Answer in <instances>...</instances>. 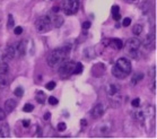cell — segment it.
<instances>
[{
    "mask_svg": "<svg viewBox=\"0 0 157 139\" xmlns=\"http://www.w3.org/2000/svg\"><path fill=\"white\" fill-rule=\"evenodd\" d=\"M69 52H70V48L68 46H63V48H58L56 50H53L49 54L48 57V64L51 68L59 67L61 64H63L64 61L68 59Z\"/></svg>",
    "mask_w": 157,
    "mask_h": 139,
    "instance_id": "obj_1",
    "label": "cell"
},
{
    "mask_svg": "<svg viewBox=\"0 0 157 139\" xmlns=\"http://www.w3.org/2000/svg\"><path fill=\"white\" fill-rule=\"evenodd\" d=\"M141 45V41L137 37H130L128 39V41L125 42L124 49L125 52L132 58H137L138 56V51H139V48Z\"/></svg>",
    "mask_w": 157,
    "mask_h": 139,
    "instance_id": "obj_2",
    "label": "cell"
},
{
    "mask_svg": "<svg viewBox=\"0 0 157 139\" xmlns=\"http://www.w3.org/2000/svg\"><path fill=\"white\" fill-rule=\"evenodd\" d=\"M112 131V123L111 122H102L97 125L93 130V137H107Z\"/></svg>",
    "mask_w": 157,
    "mask_h": 139,
    "instance_id": "obj_3",
    "label": "cell"
},
{
    "mask_svg": "<svg viewBox=\"0 0 157 139\" xmlns=\"http://www.w3.org/2000/svg\"><path fill=\"white\" fill-rule=\"evenodd\" d=\"M75 64L74 61H64L63 64H61L58 69V74L62 79L69 78L74 72V68H75Z\"/></svg>",
    "mask_w": 157,
    "mask_h": 139,
    "instance_id": "obj_4",
    "label": "cell"
},
{
    "mask_svg": "<svg viewBox=\"0 0 157 139\" xmlns=\"http://www.w3.org/2000/svg\"><path fill=\"white\" fill-rule=\"evenodd\" d=\"M51 29H52V25H51L48 16H41L35 21V29L41 34L49 32L51 31Z\"/></svg>",
    "mask_w": 157,
    "mask_h": 139,
    "instance_id": "obj_5",
    "label": "cell"
},
{
    "mask_svg": "<svg viewBox=\"0 0 157 139\" xmlns=\"http://www.w3.org/2000/svg\"><path fill=\"white\" fill-rule=\"evenodd\" d=\"M80 0H66L63 6H62V11L66 15H75L79 9Z\"/></svg>",
    "mask_w": 157,
    "mask_h": 139,
    "instance_id": "obj_6",
    "label": "cell"
},
{
    "mask_svg": "<svg viewBox=\"0 0 157 139\" xmlns=\"http://www.w3.org/2000/svg\"><path fill=\"white\" fill-rule=\"evenodd\" d=\"M47 16H48V18H49V21H50L52 27L59 29V27H61V26L63 25V23H64L63 17H62L61 15L58 14V13H56V11L51 10Z\"/></svg>",
    "mask_w": 157,
    "mask_h": 139,
    "instance_id": "obj_7",
    "label": "cell"
},
{
    "mask_svg": "<svg viewBox=\"0 0 157 139\" xmlns=\"http://www.w3.org/2000/svg\"><path fill=\"white\" fill-rule=\"evenodd\" d=\"M115 66H117L121 71L124 72L127 76L131 72V69H132L131 62H130V60H128L127 58H119L118 61H117V64H115Z\"/></svg>",
    "mask_w": 157,
    "mask_h": 139,
    "instance_id": "obj_8",
    "label": "cell"
},
{
    "mask_svg": "<svg viewBox=\"0 0 157 139\" xmlns=\"http://www.w3.org/2000/svg\"><path fill=\"white\" fill-rule=\"evenodd\" d=\"M16 57V50H15L14 45H7L6 49L2 51V61L8 62V61L13 60Z\"/></svg>",
    "mask_w": 157,
    "mask_h": 139,
    "instance_id": "obj_9",
    "label": "cell"
},
{
    "mask_svg": "<svg viewBox=\"0 0 157 139\" xmlns=\"http://www.w3.org/2000/svg\"><path fill=\"white\" fill-rule=\"evenodd\" d=\"M104 112H105L104 105L102 103H98L96 105H94V107L90 110V117L93 119H95V120H97V119H100L103 115Z\"/></svg>",
    "mask_w": 157,
    "mask_h": 139,
    "instance_id": "obj_10",
    "label": "cell"
},
{
    "mask_svg": "<svg viewBox=\"0 0 157 139\" xmlns=\"http://www.w3.org/2000/svg\"><path fill=\"white\" fill-rule=\"evenodd\" d=\"M27 41L26 40H21L19 42L16 44L15 46V50H16V54H18L19 57H23V56H25L26 52H27Z\"/></svg>",
    "mask_w": 157,
    "mask_h": 139,
    "instance_id": "obj_11",
    "label": "cell"
},
{
    "mask_svg": "<svg viewBox=\"0 0 157 139\" xmlns=\"http://www.w3.org/2000/svg\"><path fill=\"white\" fill-rule=\"evenodd\" d=\"M107 45L110 46V48H112L113 50L119 51L123 48V42H122V40L117 39V37H113V39L107 40Z\"/></svg>",
    "mask_w": 157,
    "mask_h": 139,
    "instance_id": "obj_12",
    "label": "cell"
},
{
    "mask_svg": "<svg viewBox=\"0 0 157 139\" xmlns=\"http://www.w3.org/2000/svg\"><path fill=\"white\" fill-rule=\"evenodd\" d=\"M16 105H17V102L13 98H9L5 102V112L6 113H11L13 111L16 109Z\"/></svg>",
    "mask_w": 157,
    "mask_h": 139,
    "instance_id": "obj_13",
    "label": "cell"
},
{
    "mask_svg": "<svg viewBox=\"0 0 157 139\" xmlns=\"http://www.w3.org/2000/svg\"><path fill=\"white\" fill-rule=\"evenodd\" d=\"M9 132H10V129H9V125L7 123L0 125V138H7V137H9Z\"/></svg>",
    "mask_w": 157,
    "mask_h": 139,
    "instance_id": "obj_14",
    "label": "cell"
},
{
    "mask_svg": "<svg viewBox=\"0 0 157 139\" xmlns=\"http://www.w3.org/2000/svg\"><path fill=\"white\" fill-rule=\"evenodd\" d=\"M111 71H112V75L114 76L115 78H118V79H123V78H125V77H127V75H125L124 72L121 71V70H120L117 66H113V67H112V69H111Z\"/></svg>",
    "mask_w": 157,
    "mask_h": 139,
    "instance_id": "obj_15",
    "label": "cell"
},
{
    "mask_svg": "<svg viewBox=\"0 0 157 139\" xmlns=\"http://www.w3.org/2000/svg\"><path fill=\"white\" fill-rule=\"evenodd\" d=\"M47 95H45V93L42 92V91H37L35 94V100L37 103L40 104H44L45 103V100H47Z\"/></svg>",
    "mask_w": 157,
    "mask_h": 139,
    "instance_id": "obj_16",
    "label": "cell"
},
{
    "mask_svg": "<svg viewBox=\"0 0 157 139\" xmlns=\"http://www.w3.org/2000/svg\"><path fill=\"white\" fill-rule=\"evenodd\" d=\"M8 85H9V79L7 75L0 74V89H5Z\"/></svg>",
    "mask_w": 157,
    "mask_h": 139,
    "instance_id": "obj_17",
    "label": "cell"
},
{
    "mask_svg": "<svg viewBox=\"0 0 157 139\" xmlns=\"http://www.w3.org/2000/svg\"><path fill=\"white\" fill-rule=\"evenodd\" d=\"M144 77H145V75H144L143 72H136L135 75L132 76V78H131V84H132V85H137L138 83L143 80Z\"/></svg>",
    "mask_w": 157,
    "mask_h": 139,
    "instance_id": "obj_18",
    "label": "cell"
},
{
    "mask_svg": "<svg viewBox=\"0 0 157 139\" xmlns=\"http://www.w3.org/2000/svg\"><path fill=\"white\" fill-rule=\"evenodd\" d=\"M154 41H155V36L153 34H148V35L144 39V45L147 46V48H149L154 44Z\"/></svg>",
    "mask_w": 157,
    "mask_h": 139,
    "instance_id": "obj_19",
    "label": "cell"
},
{
    "mask_svg": "<svg viewBox=\"0 0 157 139\" xmlns=\"http://www.w3.org/2000/svg\"><path fill=\"white\" fill-rule=\"evenodd\" d=\"M8 71H9V66H8V62L1 61V62H0V74H5V75H7Z\"/></svg>",
    "mask_w": 157,
    "mask_h": 139,
    "instance_id": "obj_20",
    "label": "cell"
},
{
    "mask_svg": "<svg viewBox=\"0 0 157 139\" xmlns=\"http://www.w3.org/2000/svg\"><path fill=\"white\" fill-rule=\"evenodd\" d=\"M143 25H140V24H136V25L133 26V29H132V33L135 34V35H140L141 33H143Z\"/></svg>",
    "mask_w": 157,
    "mask_h": 139,
    "instance_id": "obj_21",
    "label": "cell"
},
{
    "mask_svg": "<svg viewBox=\"0 0 157 139\" xmlns=\"http://www.w3.org/2000/svg\"><path fill=\"white\" fill-rule=\"evenodd\" d=\"M82 68H84V66L82 64V62H76L75 64V68H74V75H78V74H80V72L82 71Z\"/></svg>",
    "mask_w": 157,
    "mask_h": 139,
    "instance_id": "obj_22",
    "label": "cell"
},
{
    "mask_svg": "<svg viewBox=\"0 0 157 139\" xmlns=\"http://www.w3.org/2000/svg\"><path fill=\"white\" fill-rule=\"evenodd\" d=\"M15 25V21H14V16L11 14L8 15V21H7V27L8 29H13Z\"/></svg>",
    "mask_w": 157,
    "mask_h": 139,
    "instance_id": "obj_23",
    "label": "cell"
},
{
    "mask_svg": "<svg viewBox=\"0 0 157 139\" xmlns=\"http://www.w3.org/2000/svg\"><path fill=\"white\" fill-rule=\"evenodd\" d=\"M14 94L17 97H23V95H24V89H23V87H17L14 91Z\"/></svg>",
    "mask_w": 157,
    "mask_h": 139,
    "instance_id": "obj_24",
    "label": "cell"
},
{
    "mask_svg": "<svg viewBox=\"0 0 157 139\" xmlns=\"http://www.w3.org/2000/svg\"><path fill=\"white\" fill-rule=\"evenodd\" d=\"M34 110V105H32V104H25L24 105V107H23V111L24 112H32V111Z\"/></svg>",
    "mask_w": 157,
    "mask_h": 139,
    "instance_id": "obj_25",
    "label": "cell"
},
{
    "mask_svg": "<svg viewBox=\"0 0 157 139\" xmlns=\"http://www.w3.org/2000/svg\"><path fill=\"white\" fill-rule=\"evenodd\" d=\"M57 129L59 130V131H64V130L67 129V125H66V123H64V122H60V123H58Z\"/></svg>",
    "mask_w": 157,
    "mask_h": 139,
    "instance_id": "obj_26",
    "label": "cell"
},
{
    "mask_svg": "<svg viewBox=\"0 0 157 139\" xmlns=\"http://www.w3.org/2000/svg\"><path fill=\"white\" fill-rule=\"evenodd\" d=\"M48 102L51 104V105H57L58 103H59V101H58V98H56L54 96H50L49 97V100H48Z\"/></svg>",
    "mask_w": 157,
    "mask_h": 139,
    "instance_id": "obj_27",
    "label": "cell"
},
{
    "mask_svg": "<svg viewBox=\"0 0 157 139\" xmlns=\"http://www.w3.org/2000/svg\"><path fill=\"white\" fill-rule=\"evenodd\" d=\"M131 105L133 107H139L140 106V98H135V100H132L131 101Z\"/></svg>",
    "mask_w": 157,
    "mask_h": 139,
    "instance_id": "obj_28",
    "label": "cell"
},
{
    "mask_svg": "<svg viewBox=\"0 0 157 139\" xmlns=\"http://www.w3.org/2000/svg\"><path fill=\"white\" fill-rule=\"evenodd\" d=\"M130 24H131V18H129V17L124 18V19H123V21H122V25L124 26V27H128Z\"/></svg>",
    "mask_w": 157,
    "mask_h": 139,
    "instance_id": "obj_29",
    "label": "cell"
},
{
    "mask_svg": "<svg viewBox=\"0 0 157 139\" xmlns=\"http://www.w3.org/2000/svg\"><path fill=\"white\" fill-rule=\"evenodd\" d=\"M111 13H112V15L120 13V8H119V6H117V5L112 6V8H111Z\"/></svg>",
    "mask_w": 157,
    "mask_h": 139,
    "instance_id": "obj_30",
    "label": "cell"
},
{
    "mask_svg": "<svg viewBox=\"0 0 157 139\" xmlns=\"http://www.w3.org/2000/svg\"><path fill=\"white\" fill-rule=\"evenodd\" d=\"M45 87H47V89H49V91H52V89L56 87V83H54V82H49L47 85H45Z\"/></svg>",
    "mask_w": 157,
    "mask_h": 139,
    "instance_id": "obj_31",
    "label": "cell"
},
{
    "mask_svg": "<svg viewBox=\"0 0 157 139\" xmlns=\"http://www.w3.org/2000/svg\"><path fill=\"white\" fill-rule=\"evenodd\" d=\"M90 25H92V23L90 21H84L82 23V29H90Z\"/></svg>",
    "mask_w": 157,
    "mask_h": 139,
    "instance_id": "obj_32",
    "label": "cell"
},
{
    "mask_svg": "<svg viewBox=\"0 0 157 139\" xmlns=\"http://www.w3.org/2000/svg\"><path fill=\"white\" fill-rule=\"evenodd\" d=\"M14 33L16 34V35H21V33H23V27H21V26H18V27H15Z\"/></svg>",
    "mask_w": 157,
    "mask_h": 139,
    "instance_id": "obj_33",
    "label": "cell"
},
{
    "mask_svg": "<svg viewBox=\"0 0 157 139\" xmlns=\"http://www.w3.org/2000/svg\"><path fill=\"white\" fill-rule=\"evenodd\" d=\"M5 119H6V112H5V110H2L0 107V121H2Z\"/></svg>",
    "mask_w": 157,
    "mask_h": 139,
    "instance_id": "obj_34",
    "label": "cell"
},
{
    "mask_svg": "<svg viewBox=\"0 0 157 139\" xmlns=\"http://www.w3.org/2000/svg\"><path fill=\"white\" fill-rule=\"evenodd\" d=\"M50 118H51V113L50 112H47V113L43 115V119L45 120V121H48V120H50Z\"/></svg>",
    "mask_w": 157,
    "mask_h": 139,
    "instance_id": "obj_35",
    "label": "cell"
},
{
    "mask_svg": "<svg viewBox=\"0 0 157 139\" xmlns=\"http://www.w3.org/2000/svg\"><path fill=\"white\" fill-rule=\"evenodd\" d=\"M124 2H128V4H132V5H136L138 4V1L139 0H123Z\"/></svg>",
    "mask_w": 157,
    "mask_h": 139,
    "instance_id": "obj_36",
    "label": "cell"
},
{
    "mask_svg": "<svg viewBox=\"0 0 157 139\" xmlns=\"http://www.w3.org/2000/svg\"><path fill=\"white\" fill-rule=\"evenodd\" d=\"M29 123H31V121H29V120H23V125H24L25 128L29 127Z\"/></svg>",
    "mask_w": 157,
    "mask_h": 139,
    "instance_id": "obj_37",
    "label": "cell"
},
{
    "mask_svg": "<svg viewBox=\"0 0 157 139\" xmlns=\"http://www.w3.org/2000/svg\"><path fill=\"white\" fill-rule=\"evenodd\" d=\"M120 18H121V15H120V13H118V14H114V15H113V19H114V21H119Z\"/></svg>",
    "mask_w": 157,
    "mask_h": 139,
    "instance_id": "obj_38",
    "label": "cell"
},
{
    "mask_svg": "<svg viewBox=\"0 0 157 139\" xmlns=\"http://www.w3.org/2000/svg\"><path fill=\"white\" fill-rule=\"evenodd\" d=\"M36 128H37V136H39V137H41V136H42V130H41V128H40V127H36Z\"/></svg>",
    "mask_w": 157,
    "mask_h": 139,
    "instance_id": "obj_39",
    "label": "cell"
},
{
    "mask_svg": "<svg viewBox=\"0 0 157 139\" xmlns=\"http://www.w3.org/2000/svg\"><path fill=\"white\" fill-rule=\"evenodd\" d=\"M86 122H87V121H86L85 119H84V120H82V127H85V125H87V123H86Z\"/></svg>",
    "mask_w": 157,
    "mask_h": 139,
    "instance_id": "obj_40",
    "label": "cell"
},
{
    "mask_svg": "<svg viewBox=\"0 0 157 139\" xmlns=\"http://www.w3.org/2000/svg\"><path fill=\"white\" fill-rule=\"evenodd\" d=\"M48 1H57V0H48Z\"/></svg>",
    "mask_w": 157,
    "mask_h": 139,
    "instance_id": "obj_41",
    "label": "cell"
}]
</instances>
